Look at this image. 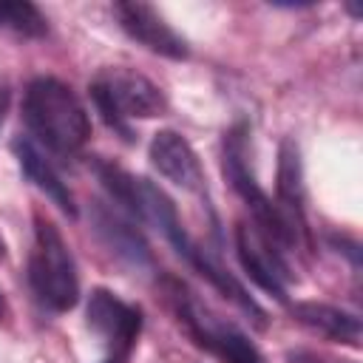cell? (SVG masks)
Instances as JSON below:
<instances>
[{
    "mask_svg": "<svg viewBox=\"0 0 363 363\" xmlns=\"http://www.w3.org/2000/svg\"><path fill=\"white\" fill-rule=\"evenodd\" d=\"M85 323L102 343L99 363H128L142 332V309L122 301L111 289L96 286L85 306Z\"/></svg>",
    "mask_w": 363,
    "mask_h": 363,
    "instance_id": "8992f818",
    "label": "cell"
},
{
    "mask_svg": "<svg viewBox=\"0 0 363 363\" xmlns=\"http://www.w3.org/2000/svg\"><path fill=\"white\" fill-rule=\"evenodd\" d=\"M28 284L43 306L51 312H68L79 301V275L74 255L60 230L34 216V250L28 255Z\"/></svg>",
    "mask_w": 363,
    "mask_h": 363,
    "instance_id": "5b68a950",
    "label": "cell"
},
{
    "mask_svg": "<svg viewBox=\"0 0 363 363\" xmlns=\"http://www.w3.org/2000/svg\"><path fill=\"white\" fill-rule=\"evenodd\" d=\"M235 250H238V261L247 272V278L261 286L264 292H269L275 301L286 303V284L295 281L289 261L281 250H275L252 224L238 221L235 224Z\"/></svg>",
    "mask_w": 363,
    "mask_h": 363,
    "instance_id": "52a82bcc",
    "label": "cell"
},
{
    "mask_svg": "<svg viewBox=\"0 0 363 363\" xmlns=\"http://www.w3.org/2000/svg\"><path fill=\"white\" fill-rule=\"evenodd\" d=\"M247 142H250V128L247 122H235L227 133H224V147H221V167L227 182L233 184V190L244 199V204L252 213V227L284 255L298 252L301 247L309 252V247L303 244V238L295 233V227L286 221V216L278 210V204L261 190V184L255 182V173L250 167L247 159Z\"/></svg>",
    "mask_w": 363,
    "mask_h": 363,
    "instance_id": "7a4b0ae2",
    "label": "cell"
},
{
    "mask_svg": "<svg viewBox=\"0 0 363 363\" xmlns=\"http://www.w3.org/2000/svg\"><path fill=\"white\" fill-rule=\"evenodd\" d=\"M150 164L176 187L187 193H201L207 187L204 167L193 150V145L179 130H159L150 139Z\"/></svg>",
    "mask_w": 363,
    "mask_h": 363,
    "instance_id": "30bf717a",
    "label": "cell"
},
{
    "mask_svg": "<svg viewBox=\"0 0 363 363\" xmlns=\"http://www.w3.org/2000/svg\"><path fill=\"white\" fill-rule=\"evenodd\" d=\"M289 312L301 326H306L309 332H315L332 343H343L352 349L360 346V318L354 312H346L332 303H318V301L292 303Z\"/></svg>",
    "mask_w": 363,
    "mask_h": 363,
    "instance_id": "4fadbf2b",
    "label": "cell"
},
{
    "mask_svg": "<svg viewBox=\"0 0 363 363\" xmlns=\"http://www.w3.org/2000/svg\"><path fill=\"white\" fill-rule=\"evenodd\" d=\"M0 318H9V306H6V298L0 292Z\"/></svg>",
    "mask_w": 363,
    "mask_h": 363,
    "instance_id": "ac0fdd59",
    "label": "cell"
},
{
    "mask_svg": "<svg viewBox=\"0 0 363 363\" xmlns=\"http://www.w3.org/2000/svg\"><path fill=\"white\" fill-rule=\"evenodd\" d=\"M278 210L286 216V221L295 227V233L303 238V244L312 250V233L306 224V190H303V167H301V150L292 139H284L278 147Z\"/></svg>",
    "mask_w": 363,
    "mask_h": 363,
    "instance_id": "8fae6325",
    "label": "cell"
},
{
    "mask_svg": "<svg viewBox=\"0 0 363 363\" xmlns=\"http://www.w3.org/2000/svg\"><path fill=\"white\" fill-rule=\"evenodd\" d=\"M329 241H332V247H337V252H346L349 255V261H352V267H354V272L360 269V247H357V241H352V238H346V235H329Z\"/></svg>",
    "mask_w": 363,
    "mask_h": 363,
    "instance_id": "2e32d148",
    "label": "cell"
},
{
    "mask_svg": "<svg viewBox=\"0 0 363 363\" xmlns=\"http://www.w3.org/2000/svg\"><path fill=\"white\" fill-rule=\"evenodd\" d=\"M23 119L40 145L74 156L91 139V119L79 96L57 77H37L23 94Z\"/></svg>",
    "mask_w": 363,
    "mask_h": 363,
    "instance_id": "6da1fadb",
    "label": "cell"
},
{
    "mask_svg": "<svg viewBox=\"0 0 363 363\" xmlns=\"http://www.w3.org/2000/svg\"><path fill=\"white\" fill-rule=\"evenodd\" d=\"M11 150L17 156V164L23 170V176L37 187L43 190L65 216H77V204H74V196L68 190V184L60 179V173L54 170V164L43 156V150L37 147V142H31L28 136H14L11 139Z\"/></svg>",
    "mask_w": 363,
    "mask_h": 363,
    "instance_id": "7c38bea8",
    "label": "cell"
},
{
    "mask_svg": "<svg viewBox=\"0 0 363 363\" xmlns=\"http://www.w3.org/2000/svg\"><path fill=\"white\" fill-rule=\"evenodd\" d=\"M88 218H91V230L96 233V238L102 241V247L130 272H150L156 267L153 252L145 241V235L111 204L105 201H91L88 207Z\"/></svg>",
    "mask_w": 363,
    "mask_h": 363,
    "instance_id": "ba28073f",
    "label": "cell"
},
{
    "mask_svg": "<svg viewBox=\"0 0 363 363\" xmlns=\"http://www.w3.org/2000/svg\"><path fill=\"white\" fill-rule=\"evenodd\" d=\"M162 289H164L167 306L173 309L176 320L184 326V332L190 335V340L199 349L213 354L218 363H264L255 343L235 323H230L221 315H216L213 309H207L187 289V284H182L173 275H164Z\"/></svg>",
    "mask_w": 363,
    "mask_h": 363,
    "instance_id": "3957f363",
    "label": "cell"
},
{
    "mask_svg": "<svg viewBox=\"0 0 363 363\" xmlns=\"http://www.w3.org/2000/svg\"><path fill=\"white\" fill-rule=\"evenodd\" d=\"M113 14L119 28L136 40L139 45H145L153 54H162L167 60H187L190 48L187 40L147 3H136V0H122L113 3Z\"/></svg>",
    "mask_w": 363,
    "mask_h": 363,
    "instance_id": "9c48e42d",
    "label": "cell"
},
{
    "mask_svg": "<svg viewBox=\"0 0 363 363\" xmlns=\"http://www.w3.org/2000/svg\"><path fill=\"white\" fill-rule=\"evenodd\" d=\"M91 99L102 113L105 125L116 130L125 142H133L130 119H150L167 111L164 91L139 71L130 68H105L91 82Z\"/></svg>",
    "mask_w": 363,
    "mask_h": 363,
    "instance_id": "277c9868",
    "label": "cell"
},
{
    "mask_svg": "<svg viewBox=\"0 0 363 363\" xmlns=\"http://www.w3.org/2000/svg\"><path fill=\"white\" fill-rule=\"evenodd\" d=\"M301 357H303V360H306V363H323V360H315V357H309V354H301ZM292 360H295V363H301V360H298V357H292Z\"/></svg>",
    "mask_w": 363,
    "mask_h": 363,
    "instance_id": "d6986e66",
    "label": "cell"
},
{
    "mask_svg": "<svg viewBox=\"0 0 363 363\" xmlns=\"http://www.w3.org/2000/svg\"><path fill=\"white\" fill-rule=\"evenodd\" d=\"M0 28L37 40V37H45L48 20L28 0H0Z\"/></svg>",
    "mask_w": 363,
    "mask_h": 363,
    "instance_id": "9a60e30c",
    "label": "cell"
},
{
    "mask_svg": "<svg viewBox=\"0 0 363 363\" xmlns=\"http://www.w3.org/2000/svg\"><path fill=\"white\" fill-rule=\"evenodd\" d=\"M96 179L102 182V187L108 190L111 201L119 204L130 218L139 221V176H130L125 167L105 162V159H94L91 162Z\"/></svg>",
    "mask_w": 363,
    "mask_h": 363,
    "instance_id": "5bb4252c",
    "label": "cell"
},
{
    "mask_svg": "<svg viewBox=\"0 0 363 363\" xmlns=\"http://www.w3.org/2000/svg\"><path fill=\"white\" fill-rule=\"evenodd\" d=\"M9 99H11L9 88H0V128H3V122H6V113H9Z\"/></svg>",
    "mask_w": 363,
    "mask_h": 363,
    "instance_id": "e0dca14e",
    "label": "cell"
},
{
    "mask_svg": "<svg viewBox=\"0 0 363 363\" xmlns=\"http://www.w3.org/2000/svg\"><path fill=\"white\" fill-rule=\"evenodd\" d=\"M0 258H6V241H3V235H0Z\"/></svg>",
    "mask_w": 363,
    "mask_h": 363,
    "instance_id": "ffe728a7",
    "label": "cell"
}]
</instances>
